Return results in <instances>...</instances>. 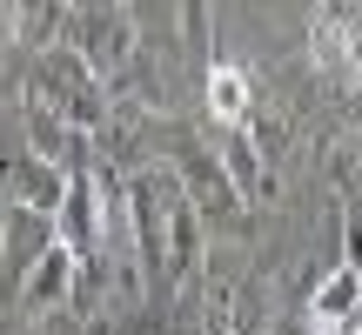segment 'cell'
Returning a JSON list of instances; mask_svg holds the SVG:
<instances>
[{
  "instance_id": "1",
  "label": "cell",
  "mask_w": 362,
  "mask_h": 335,
  "mask_svg": "<svg viewBox=\"0 0 362 335\" xmlns=\"http://www.w3.org/2000/svg\"><path fill=\"white\" fill-rule=\"evenodd\" d=\"M356 315H362V269H336L322 282V295L309 302V329L315 335H356Z\"/></svg>"
},
{
  "instance_id": "2",
  "label": "cell",
  "mask_w": 362,
  "mask_h": 335,
  "mask_svg": "<svg viewBox=\"0 0 362 335\" xmlns=\"http://www.w3.org/2000/svg\"><path fill=\"white\" fill-rule=\"evenodd\" d=\"M94 242H101V215H94V181H67L61 248H67V255H94Z\"/></svg>"
},
{
  "instance_id": "3",
  "label": "cell",
  "mask_w": 362,
  "mask_h": 335,
  "mask_svg": "<svg viewBox=\"0 0 362 335\" xmlns=\"http://www.w3.org/2000/svg\"><path fill=\"white\" fill-rule=\"evenodd\" d=\"M208 114H215L221 128L248 121V74L242 67H215V74H208Z\"/></svg>"
},
{
  "instance_id": "4",
  "label": "cell",
  "mask_w": 362,
  "mask_h": 335,
  "mask_svg": "<svg viewBox=\"0 0 362 335\" xmlns=\"http://www.w3.org/2000/svg\"><path fill=\"white\" fill-rule=\"evenodd\" d=\"M81 61H115V54H128V27L115 20V13H81Z\"/></svg>"
},
{
  "instance_id": "5",
  "label": "cell",
  "mask_w": 362,
  "mask_h": 335,
  "mask_svg": "<svg viewBox=\"0 0 362 335\" xmlns=\"http://www.w3.org/2000/svg\"><path fill=\"white\" fill-rule=\"evenodd\" d=\"M67 269H74V255H67V248H47V255L34 261V275H27V309H47L67 288Z\"/></svg>"
}]
</instances>
